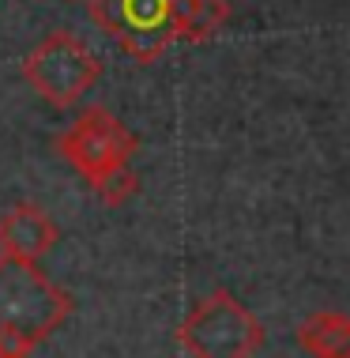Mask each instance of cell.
Instances as JSON below:
<instances>
[{
    "label": "cell",
    "mask_w": 350,
    "mask_h": 358,
    "mask_svg": "<svg viewBox=\"0 0 350 358\" xmlns=\"http://www.w3.org/2000/svg\"><path fill=\"white\" fill-rule=\"evenodd\" d=\"M72 294L31 260L0 257V358H31L72 317Z\"/></svg>",
    "instance_id": "6da1fadb"
},
{
    "label": "cell",
    "mask_w": 350,
    "mask_h": 358,
    "mask_svg": "<svg viewBox=\"0 0 350 358\" xmlns=\"http://www.w3.org/2000/svg\"><path fill=\"white\" fill-rule=\"evenodd\" d=\"M230 19V0H173V31L177 42L203 45Z\"/></svg>",
    "instance_id": "ba28073f"
},
{
    "label": "cell",
    "mask_w": 350,
    "mask_h": 358,
    "mask_svg": "<svg viewBox=\"0 0 350 358\" xmlns=\"http://www.w3.org/2000/svg\"><path fill=\"white\" fill-rule=\"evenodd\" d=\"M61 230L50 219V211L23 200L12 211L0 215V257H15V260H31L38 264L50 249L57 245Z\"/></svg>",
    "instance_id": "8992f818"
},
{
    "label": "cell",
    "mask_w": 350,
    "mask_h": 358,
    "mask_svg": "<svg viewBox=\"0 0 350 358\" xmlns=\"http://www.w3.org/2000/svg\"><path fill=\"white\" fill-rule=\"evenodd\" d=\"M91 19L136 64H154L177 42L173 31V0H87Z\"/></svg>",
    "instance_id": "5b68a950"
},
{
    "label": "cell",
    "mask_w": 350,
    "mask_h": 358,
    "mask_svg": "<svg viewBox=\"0 0 350 358\" xmlns=\"http://www.w3.org/2000/svg\"><path fill=\"white\" fill-rule=\"evenodd\" d=\"M94 196L102 200V204H124V200H132L136 196V189H140V178L132 173V166H121V170H113V173H105L102 181H94Z\"/></svg>",
    "instance_id": "9c48e42d"
},
{
    "label": "cell",
    "mask_w": 350,
    "mask_h": 358,
    "mask_svg": "<svg viewBox=\"0 0 350 358\" xmlns=\"http://www.w3.org/2000/svg\"><path fill=\"white\" fill-rule=\"evenodd\" d=\"M19 76L31 83L38 99L64 110V106H75L94 87V80L102 76V61L91 53V45L80 34L64 27V31H53L50 38H42L23 57Z\"/></svg>",
    "instance_id": "3957f363"
},
{
    "label": "cell",
    "mask_w": 350,
    "mask_h": 358,
    "mask_svg": "<svg viewBox=\"0 0 350 358\" xmlns=\"http://www.w3.org/2000/svg\"><path fill=\"white\" fill-rule=\"evenodd\" d=\"M57 151L80 178H87V185H94L105 173L132 166L136 136L105 106H87L80 117L57 136Z\"/></svg>",
    "instance_id": "277c9868"
},
{
    "label": "cell",
    "mask_w": 350,
    "mask_h": 358,
    "mask_svg": "<svg viewBox=\"0 0 350 358\" xmlns=\"http://www.w3.org/2000/svg\"><path fill=\"white\" fill-rule=\"evenodd\" d=\"M264 340L268 332L260 317L226 287L203 294L177 328V343L189 358H252Z\"/></svg>",
    "instance_id": "7a4b0ae2"
},
{
    "label": "cell",
    "mask_w": 350,
    "mask_h": 358,
    "mask_svg": "<svg viewBox=\"0 0 350 358\" xmlns=\"http://www.w3.org/2000/svg\"><path fill=\"white\" fill-rule=\"evenodd\" d=\"M298 343L313 358H350V321L347 313L320 309L298 324Z\"/></svg>",
    "instance_id": "52a82bcc"
}]
</instances>
